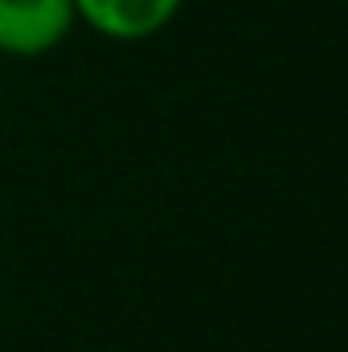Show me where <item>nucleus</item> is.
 Returning a JSON list of instances; mask_svg holds the SVG:
<instances>
[{
    "mask_svg": "<svg viewBox=\"0 0 348 352\" xmlns=\"http://www.w3.org/2000/svg\"><path fill=\"white\" fill-rule=\"evenodd\" d=\"M78 25L74 0H0V58H45Z\"/></svg>",
    "mask_w": 348,
    "mask_h": 352,
    "instance_id": "f257e3e1",
    "label": "nucleus"
},
{
    "mask_svg": "<svg viewBox=\"0 0 348 352\" xmlns=\"http://www.w3.org/2000/svg\"><path fill=\"white\" fill-rule=\"evenodd\" d=\"M184 0H74L78 21L111 41H148L173 25Z\"/></svg>",
    "mask_w": 348,
    "mask_h": 352,
    "instance_id": "f03ea898",
    "label": "nucleus"
}]
</instances>
